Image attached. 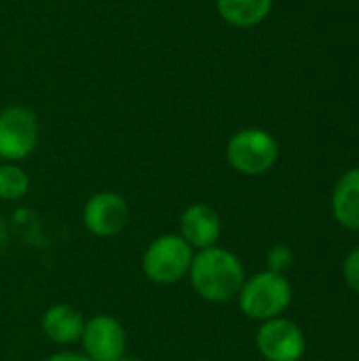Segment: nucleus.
<instances>
[{
	"mask_svg": "<svg viewBox=\"0 0 359 361\" xmlns=\"http://www.w3.org/2000/svg\"><path fill=\"white\" fill-rule=\"evenodd\" d=\"M188 281L199 298L222 305L237 298L245 281V269L237 254L226 247L214 245L195 252Z\"/></svg>",
	"mask_w": 359,
	"mask_h": 361,
	"instance_id": "f257e3e1",
	"label": "nucleus"
},
{
	"mask_svg": "<svg viewBox=\"0 0 359 361\" xmlns=\"http://www.w3.org/2000/svg\"><path fill=\"white\" fill-rule=\"evenodd\" d=\"M239 309L254 322H269L281 317L292 305V286L286 275L262 271L245 277L239 294Z\"/></svg>",
	"mask_w": 359,
	"mask_h": 361,
	"instance_id": "f03ea898",
	"label": "nucleus"
},
{
	"mask_svg": "<svg viewBox=\"0 0 359 361\" xmlns=\"http://www.w3.org/2000/svg\"><path fill=\"white\" fill-rule=\"evenodd\" d=\"M195 250L178 235L165 233L154 237L142 254V273L150 283L174 286L188 277Z\"/></svg>",
	"mask_w": 359,
	"mask_h": 361,
	"instance_id": "7ed1b4c3",
	"label": "nucleus"
},
{
	"mask_svg": "<svg viewBox=\"0 0 359 361\" xmlns=\"http://www.w3.org/2000/svg\"><path fill=\"white\" fill-rule=\"evenodd\" d=\"M279 159L277 140L260 127H245L226 142V161L241 176H262Z\"/></svg>",
	"mask_w": 359,
	"mask_h": 361,
	"instance_id": "20e7f679",
	"label": "nucleus"
},
{
	"mask_svg": "<svg viewBox=\"0 0 359 361\" xmlns=\"http://www.w3.org/2000/svg\"><path fill=\"white\" fill-rule=\"evenodd\" d=\"M38 118L25 106H8L0 110V159L2 163H19L38 146Z\"/></svg>",
	"mask_w": 359,
	"mask_h": 361,
	"instance_id": "39448f33",
	"label": "nucleus"
},
{
	"mask_svg": "<svg viewBox=\"0 0 359 361\" xmlns=\"http://www.w3.org/2000/svg\"><path fill=\"white\" fill-rule=\"evenodd\" d=\"M80 220L87 233H91L93 237L110 239L125 231L129 222V205L118 192L99 190L91 195L83 205Z\"/></svg>",
	"mask_w": 359,
	"mask_h": 361,
	"instance_id": "423d86ee",
	"label": "nucleus"
},
{
	"mask_svg": "<svg viewBox=\"0 0 359 361\" xmlns=\"http://www.w3.org/2000/svg\"><path fill=\"white\" fill-rule=\"evenodd\" d=\"M256 347L267 361H300L307 351V341L298 324L281 315L262 322L256 332Z\"/></svg>",
	"mask_w": 359,
	"mask_h": 361,
	"instance_id": "0eeeda50",
	"label": "nucleus"
},
{
	"mask_svg": "<svg viewBox=\"0 0 359 361\" xmlns=\"http://www.w3.org/2000/svg\"><path fill=\"white\" fill-rule=\"evenodd\" d=\"M83 353L93 361H116L127 351V332L112 315H93L85 319L80 334Z\"/></svg>",
	"mask_w": 359,
	"mask_h": 361,
	"instance_id": "6e6552de",
	"label": "nucleus"
},
{
	"mask_svg": "<svg viewBox=\"0 0 359 361\" xmlns=\"http://www.w3.org/2000/svg\"><path fill=\"white\" fill-rule=\"evenodd\" d=\"M195 252L218 245L222 235V218L207 203H193L180 214L178 233Z\"/></svg>",
	"mask_w": 359,
	"mask_h": 361,
	"instance_id": "1a4fd4ad",
	"label": "nucleus"
},
{
	"mask_svg": "<svg viewBox=\"0 0 359 361\" xmlns=\"http://www.w3.org/2000/svg\"><path fill=\"white\" fill-rule=\"evenodd\" d=\"M40 328L42 334L55 343V345H72L80 341L83 328H85V317L78 309H74L72 305L59 302V305H51L40 319Z\"/></svg>",
	"mask_w": 359,
	"mask_h": 361,
	"instance_id": "9d476101",
	"label": "nucleus"
},
{
	"mask_svg": "<svg viewBox=\"0 0 359 361\" xmlns=\"http://www.w3.org/2000/svg\"><path fill=\"white\" fill-rule=\"evenodd\" d=\"M332 214L349 231H359V167L349 169L332 192Z\"/></svg>",
	"mask_w": 359,
	"mask_h": 361,
	"instance_id": "9b49d317",
	"label": "nucleus"
},
{
	"mask_svg": "<svg viewBox=\"0 0 359 361\" xmlns=\"http://www.w3.org/2000/svg\"><path fill=\"white\" fill-rule=\"evenodd\" d=\"M218 15L233 27H254L262 23L271 8L273 0H216Z\"/></svg>",
	"mask_w": 359,
	"mask_h": 361,
	"instance_id": "f8f14e48",
	"label": "nucleus"
},
{
	"mask_svg": "<svg viewBox=\"0 0 359 361\" xmlns=\"http://www.w3.org/2000/svg\"><path fill=\"white\" fill-rule=\"evenodd\" d=\"M30 192V176L17 163H0V199L19 201Z\"/></svg>",
	"mask_w": 359,
	"mask_h": 361,
	"instance_id": "ddd939ff",
	"label": "nucleus"
},
{
	"mask_svg": "<svg viewBox=\"0 0 359 361\" xmlns=\"http://www.w3.org/2000/svg\"><path fill=\"white\" fill-rule=\"evenodd\" d=\"M292 264H294V252H292L290 245L277 243V245H273L269 250V254H267V271L286 275V271L292 269Z\"/></svg>",
	"mask_w": 359,
	"mask_h": 361,
	"instance_id": "4468645a",
	"label": "nucleus"
},
{
	"mask_svg": "<svg viewBox=\"0 0 359 361\" xmlns=\"http://www.w3.org/2000/svg\"><path fill=\"white\" fill-rule=\"evenodd\" d=\"M343 275H345L347 286H349L355 294H359V247H355L353 252H349V256L345 258Z\"/></svg>",
	"mask_w": 359,
	"mask_h": 361,
	"instance_id": "2eb2a0df",
	"label": "nucleus"
},
{
	"mask_svg": "<svg viewBox=\"0 0 359 361\" xmlns=\"http://www.w3.org/2000/svg\"><path fill=\"white\" fill-rule=\"evenodd\" d=\"M44 361H93V360H89L83 351H80V353H78V351H59V353L49 355Z\"/></svg>",
	"mask_w": 359,
	"mask_h": 361,
	"instance_id": "dca6fc26",
	"label": "nucleus"
},
{
	"mask_svg": "<svg viewBox=\"0 0 359 361\" xmlns=\"http://www.w3.org/2000/svg\"><path fill=\"white\" fill-rule=\"evenodd\" d=\"M6 241V224H4V220L0 218V245Z\"/></svg>",
	"mask_w": 359,
	"mask_h": 361,
	"instance_id": "f3484780",
	"label": "nucleus"
},
{
	"mask_svg": "<svg viewBox=\"0 0 359 361\" xmlns=\"http://www.w3.org/2000/svg\"><path fill=\"white\" fill-rule=\"evenodd\" d=\"M116 361H142V360H138V357H129V355H123L121 360H116Z\"/></svg>",
	"mask_w": 359,
	"mask_h": 361,
	"instance_id": "a211bd4d",
	"label": "nucleus"
},
{
	"mask_svg": "<svg viewBox=\"0 0 359 361\" xmlns=\"http://www.w3.org/2000/svg\"><path fill=\"white\" fill-rule=\"evenodd\" d=\"M193 361H209V360H193Z\"/></svg>",
	"mask_w": 359,
	"mask_h": 361,
	"instance_id": "6ab92c4d",
	"label": "nucleus"
}]
</instances>
